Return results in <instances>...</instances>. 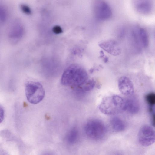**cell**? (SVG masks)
I'll return each mask as SVG.
<instances>
[{
	"instance_id": "cell-10",
	"label": "cell",
	"mask_w": 155,
	"mask_h": 155,
	"mask_svg": "<svg viewBox=\"0 0 155 155\" xmlns=\"http://www.w3.org/2000/svg\"><path fill=\"white\" fill-rule=\"evenodd\" d=\"M136 10L143 15L150 14L153 9V4L150 1L146 0L136 1L134 3Z\"/></svg>"
},
{
	"instance_id": "cell-17",
	"label": "cell",
	"mask_w": 155,
	"mask_h": 155,
	"mask_svg": "<svg viewBox=\"0 0 155 155\" xmlns=\"http://www.w3.org/2000/svg\"><path fill=\"white\" fill-rule=\"evenodd\" d=\"M145 99L149 107L155 106V94L154 93H150L147 94L146 95Z\"/></svg>"
},
{
	"instance_id": "cell-6",
	"label": "cell",
	"mask_w": 155,
	"mask_h": 155,
	"mask_svg": "<svg viewBox=\"0 0 155 155\" xmlns=\"http://www.w3.org/2000/svg\"><path fill=\"white\" fill-rule=\"evenodd\" d=\"M94 10L96 18L100 21H105L109 19L112 15V10L110 5L102 0H97L95 2Z\"/></svg>"
},
{
	"instance_id": "cell-15",
	"label": "cell",
	"mask_w": 155,
	"mask_h": 155,
	"mask_svg": "<svg viewBox=\"0 0 155 155\" xmlns=\"http://www.w3.org/2000/svg\"><path fill=\"white\" fill-rule=\"evenodd\" d=\"M78 132L77 129L74 128L70 130L67 133L66 140L69 144H73L77 140L78 137Z\"/></svg>"
},
{
	"instance_id": "cell-13",
	"label": "cell",
	"mask_w": 155,
	"mask_h": 155,
	"mask_svg": "<svg viewBox=\"0 0 155 155\" xmlns=\"http://www.w3.org/2000/svg\"><path fill=\"white\" fill-rule=\"evenodd\" d=\"M110 123L112 128L115 131L118 132L124 130L126 128V124L120 118L114 117L110 120Z\"/></svg>"
},
{
	"instance_id": "cell-16",
	"label": "cell",
	"mask_w": 155,
	"mask_h": 155,
	"mask_svg": "<svg viewBox=\"0 0 155 155\" xmlns=\"http://www.w3.org/2000/svg\"><path fill=\"white\" fill-rule=\"evenodd\" d=\"M8 13L6 7L0 4V23H3L7 20Z\"/></svg>"
},
{
	"instance_id": "cell-2",
	"label": "cell",
	"mask_w": 155,
	"mask_h": 155,
	"mask_svg": "<svg viewBox=\"0 0 155 155\" xmlns=\"http://www.w3.org/2000/svg\"><path fill=\"white\" fill-rule=\"evenodd\" d=\"M125 101L120 96L113 95L105 97L99 106V109L103 114L108 115L117 114L124 111Z\"/></svg>"
},
{
	"instance_id": "cell-18",
	"label": "cell",
	"mask_w": 155,
	"mask_h": 155,
	"mask_svg": "<svg viewBox=\"0 0 155 155\" xmlns=\"http://www.w3.org/2000/svg\"><path fill=\"white\" fill-rule=\"evenodd\" d=\"M21 9L23 12L27 14H30L31 11L30 8L25 5H22L21 6Z\"/></svg>"
},
{
	"instance_id": "cell-21",
	"label": "cell",
	"mask_w": 155,
	"mask_h": 155,
	"mask_svg": "<svg viewBox=\"0 0 155 155\" xmlns=\"http://www.w3.org/2000/svg\"><path fill=\"white\" fill-rule=\"evenodd\" d=\"M48 155V154H47V155Z\"/></svg>"
},
{
	"instance_id": "cell-7",
	"label": "cell",
	"mask_w": 155,
	"mask_h": 155,
	"mask_svg": "<svg viewBox=\"0 0 155 155\" xmlns=\"http://www.w3.org/2000/svg\"><path fill=\"white\" fill-rule=\"evenodd\" d=\"M138 139L141 145L147 146L152 145L155 142V131L149 126L145 125L140 129L138 135Z\"/></svg>"
},
{
	"instance_id": "cell-11",
	"label": "cell",
	"mask_w": 155,
	"mask_h": 155,
	"mask_svg": "<svg viewBox=\"0 0 155 155\" xmlns=\"http://www.w3.org/2000/svg\"><path fill=\"white\" fill-rule=\"evenodd\" d=\"M136 41L141 48H146L149 44V39L147 32L143 28L136 29L135 35Z\"/></svg>"
},
{
	"instance_id": "cell-3",
	"label": "cell",
	"mask_w": 155,
	"mask_h": 155,
	"mask_svg": "<svg viewBox=\"0 0 155 155\" xmlns=\"http://www.w3.org/2000/svg\"><path fill=\"white\" fill-rule=\"evenodd\" d=\"M87 136L95 141H100L106 136L107 129L105 124L100 120L92 119L88 121L84 127Z\"/></svg>"
},
{
	"instance_id": "cell-4",
	"label": "cell",
	"mask_w": 155,
	"mask_h": 155,
	"mask_svg": "<svg viewBox=\"0 0 155 155\" xmlns=\"http://www.w3.org/2000/svg\"><path fill=\"white\" fill-rule=\"evenodd\" d=\"M25 92L28 101L33 104L40 102L45 96V91L42 85L37 82H27L25 84Z\"/></svg>"
},
{
	"instance_id": "cell-20",
	"label": "cell",
	"mask_w": 155,
	"mask_h": 155,
	"mask_svg": "<svg viewBox=\"0 0 155 155\" xmlns=\"http://www.w3.org/2000/svg\"><path fill=\"white\" fill-rule=\"evenodd\" d=\"M4 111L3 108L0 106V123L3 121L4 118Z\"/></svg>"
},
{
	"instance_id": "cell-19",
	"label": "cell",
	"mask_w": 155,
	"mask_h": 155,
	"mask_svg": "<svg viewBox=\"0 0 155 155\" xmlns=\"http://www.w3.org/2000/svg\"><path fill=\"white\" fill-rule=\"evenodd\" d=\"M53 32L56 34H59L61 33L63 31L61 28L58 25L54 26L53 28Z\"/></svg>"
},
{
	"instance_id": "cell-9",
	"label": "cell",
	"mask_w": 155,
	"mask_h": 155,
	"mask_svg": "<svg viewBox=\"0 0 155 155\" xmlns=\"http://www.w3.org/2000/svg\"><path fill=\"white\" fill-rule=\"evenodd\" d=\"M101 48L108 53L112 55H118L120 52V48L116 41L114 40L105 41L100 44Z\"/></svg>"
},
{
	"instance_id": "cell-14",
	"label": "cell",
	"mask_w": 155,
	"mask_h": 155,
	"mask_svg": "<svg viewBox=\"0 0 155 155\" xmlns=\"http://www.w3.org/2000/svg\"><path fill=\"white\" fill-rule=\"evenodd\" d=\"M96 84L95 81L93 79L88 80L86 82L81 86L77 88L78 92L83 93L92 90Z\"/></svg>"
},
{
	"instance_id": "cell-12",
	"label": "cell",
	"mask_w": 155,
	"mask_h": 155,
	"mask_svg": "<svg viewBox=\"0 0 155 155\" xmlns=\"http://www.w3.org/2000/svg\"><path fill=\"white\" fill-rule=\"evenodd\" d=\"M124 111L131 114L138 113L140 110V106L138 102L135 99L129 98L124 100Z\"/></svg>"
},
{
	"instance_id": "cell-5",
	"label": "cell",
	"mask_w": 155,
	"mask_h": 155,
	"mask_svg": "<svg viewBox=\"0 0 155 155\" xmlns=\"http://www.w3.org/2000/svg\"><path fill=\"white\" fill-rule=\"evenodd\" d=\"M24 32V28L21 21L16 19L9 27L8 31V38L12 43H17L22 38Z\"/></svg>"
},
{
	"instance_id": "cell-8",
	"label": "cell",
	"mask_w": 155,
	"mask_h": 155,
	"mask_svg": "<svg viewBox=\"0 0 155 155\" xmlns=\"http://www.w3.org/2000/svg\"><path fill=\"white\" fill-rule=\"evenodd\" d=\"M118 88L120 92L125 95H130L134 93V88L133 83L128 78L123 76L118 80Z\"/></svg>"
},
{
	"instance_id": "cell-1",
	"label": "cell",
	"mask_w": 155,
	"mask_h": 155,
	"mask_svg": "<svg viewBox=\"0 0 155 155\" xmlns=\"http://www.w3.org/2000/svg\"><path fill=\"white\" fill-rule=\"evenodd\" d=\"M88 80L86 71L83 68L76 65H72L68 68L63 74L61 83L64 85L77 88Z\"/></svg>"
}]
</instances>
